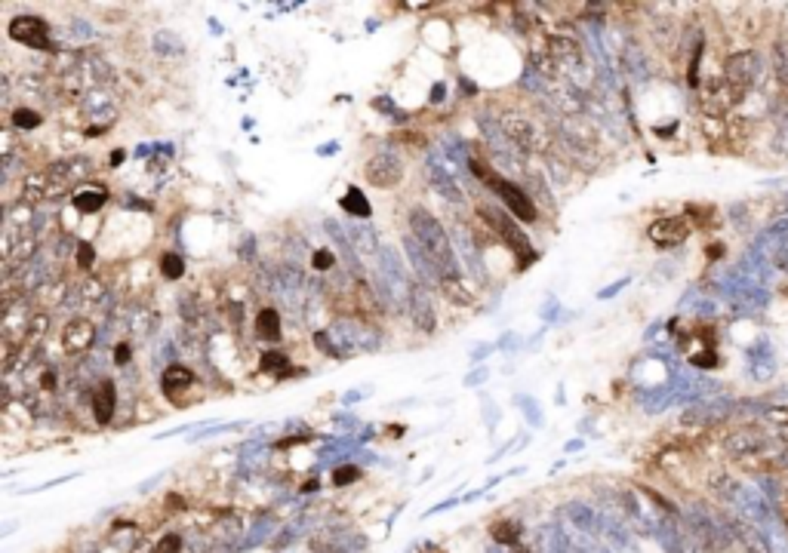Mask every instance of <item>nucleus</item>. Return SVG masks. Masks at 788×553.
<instances>
[{
	"label": "nucleus",
	"instance_id": "obj_27",
	"mask_svg": "<svg viewBox=\"0 0 788 553\" xmlns=\"http://www.w3.org/2000/svg\"><path fill=\"white\" fill-rule=\"evenodd\" d=\"M259 366H262V372H272V375H290V372H293V369H287L290 357L281 354V350H268V354H262Z\"/></svg>",
	"mask_w": 788,
	"mask_h": 553
},
{
	"label": "nucleus",
	"instance_id": "obj_13",
	"mask_svg": "<svg viewBox=\"0 0 788 553\" xmlns=\"http://www.w3.org/2000/svg\"><path fill=\"white\" fill-rule=\"evenodd\" d=\"M702 99H705V111H708V114H727V111H733V108L743 102L745 92L736 89L733 83H727V80L721 77V80H715L712 87H708V92H705Z\"/></svg>",
	"mask_w": 788,
	"mask_h": 553
},
{
	"label": "nucleus",
	"instance_id": "obj_38",
	"mask_svg": "<svg viewBox=\"0 0 788 553\" xmlns=\"http://www.w3.org/2000/svg\"><path fill=\"white\" fill-rule=\"evenodd\" d=\"M92 259H96V249L90 243H80V249H77V264L80 268H92Z\"/></svg>",
	"mask_w": 788,
	"mask_h": 553
},
{
	"label": "nucleus",
	"instance_id": "obj_11",
	"mask_svg": "<svg viewBox=\"0 0 788 553\" xmlns=\"http://www.w3.org/2000/svg\"><path fill=\"white\" fill-rule=\"evenodd\" d=\"M364 175H367L370 185H376V188H394V185L404 178V163L394 157V154H376V157L367 160Z\"/></svg>",
	"mask_w": 788,
	"mask_h": 553
},
{
	"label": "nucleus",
	"instance_id": "obj_15",
	"mask_svg": "<svg viewBox=\"0 0 788 553\" xmlns=\"http://www.w3.org/2000/svg\"><path fill=\"white\" fill-rule=\"evenodd\" d=\"M730 526H733V535H736V541L743 544L745 553H773L767 532H764L761 526L748 523V519H733V517H730Z\"/></svg>",
	"mask_w": 788,
	"mask_h": 553
},
{
	"label": "nucleus",
	"instance_id": "obj_20",
	"mask_svg": "<svg viewBox=\"0 0 788 553\" xmlns=\"http://www.w3.org/2000/svg\"><path fill=\"white\" fill-rule=\"evenodd\" d=\"M71 203H74L77 213L92 215V213H99V209L108 203V188H105V185H87V188L74 191Z\"/></svg>",
	"mask_w": 788,
	"mask_h": 553
},
{
	"label": "nucleus",
	"instance_id": "obj_10",
	"mask_svg": "<svg viewBox=\"0 0 788 553\" xmlns=\"http://www.w3.org/2000/svg\"><path fill=\"white\" fill-rule=\"evenodd\" d=\"M647 237H650L659 249L681 246L684 240L690 237V222H687L684 215H666V219H656L650 228H647Z\"/></svg>",
	"mask_w": 788,
	"mask_h": 553
},
{
	"label": "nucleus",
	"instance_id": "obj_28",
	"mask_svg": "<svg viewBox=\"0 0 788 553\" xmlns=\"http://www.w3.org/2000/svg\"><path fill=\"white\" fill-rule=\"evenodd\" d=\"M349 240L351 246H360V249H376V237H373V228L367 222H358V224H349Z\"/></svg>",
	"mask_w": 788,
	"mask_h": 553
},
{
	"label": "nucleus",
	"instance_id": "obj_32",
	"mask_svg": "<svg viewBox=\"0 0 788 553\" xmlns=\"http://www.w3.org/2000/svg\"><path fill=\"white\" fill-rule=\"evenodd\" d=\"M514 406H521L523 412H527V422H530L533 427L542 424V409H539V403L533 400V396H527V394H517V396H514Z\"/></svg>",
	"mask_w": 788,
	"mask_h": 553
},
{
	"label": "nucleus",
	"instance_id": "obj_36",
	"mask_svg": "<svg viewBox=\"0 0 788 553\" xmlns=\"http://www.w3.org/2000/svg\"><path fill=\"white\" fill-rule=\"evenodd\" d=\"M336 264V255L330 252V249H318V252L311 255V268L314 271H330Z\"/></svg>",
	"mask_w": 788,
	"mask_h": 553
},
{
	"label": "nucleus",
	"instance_id": "obj_41",
	"mask_svg": "<svg viewBox=\"0 0 788 553\" xmlns=\"http://www.w3.org/2000/svg\"><path fill=\"white\" fill-rule=\"evenodd\" d=\"M486 375H490V369H486V366H481V369H474L471 375H465V385L474 387V385H481V381H486Z\"/></svg>",
	"mask_w": 788,
	"mask_h": 553
},
{
	"label": "nucleus",
	"instance_id": "obj_40",
	"mask_svg": "<svg viewBox=\"0 0 788 553\" xmlns=\"http://www.w3.org/2000/svg\"><path fill=\"white\" fill-rule=\"evenodd\" d=\"M114 363H118V366L129 363V345H127V341H120V345L114 347Z\"/></svg>",
	"mask_w": 788,
	"mask_h": 553
},
{
	"label": "nucleus",
	"instance_id": "obj_42",
	"mask_svg": "<svg viewBox=\"0 0 788 553\" xmlns=\"http://www.w3.org/2000/svg\"><path fill=\"white\" fill-rule=\"evenodd\" d=\"M628 283H631V280L625 277V280H619V283H613V286H607V289H600V292H598V299H613V295L619 292V289H625Z\"/></svg>",
	"mask_w": 788,
	"mask_h": 553
},
{
	"label": "nucleus",
	"instance_id": "obj_26",
	"mask_svg": "<svg viewBox=\"0 0 788 553\" xmlns=\"http://www.w3.org/2000/svg\"><path fill=\"white\" fill-rule=\"evenodd\" d=\"M671 400H675V391H671V387H653V391L640 394V403H644L647 412H662Z\"/></svg>",
	"mask_w": 788,
	"mask_h": 553
},
{
	"label": "nucleus",
	"instance_id": "obj_22",
	"mask_svg": "<svg viewBox=\"0 0 788 553\" xmlns=\"http://www.w3.org/2000/svg\"><path fill=\"white\" fill-rule=\"evenodd\" d=\"M339 206L345 209V215H351V219H358V222H367V219H373V206H370L367 194L360 191L358 185H351V188L345 191V197L339 200Z\"/></svg>",
	"mask_w": 788,
	"mask_h": 553
},
{
	"label": "nucleus",
	"instance_id": "obj_24",
	"mask_svg": "<svg viewBox=\"0 0 788 553\" xmlns=\"http://www.w3.org/2000/svg\"><path fill=\"white\" fill-rule=\"evenodd\" d=\"M256 335L262 341H281V314L274 308H262L256 317Z\"/></svg>",
	"mask_w": 788,
	"mask_h": 553
},
{
	"label": "nucleus",
	"instance_id": "obj_44",
	"mask_svg": "<svg viewBox=\"0 0 788 553\" xmlns=\"http://www.w3.org/2000/svg\"><path fill=\"white\" fill-rule=\"evenodd\" d=\"M459 87H462V92H471V96H474V92H477V83H474V80H468V77H462V80H459Z\"/></svg>",
	"mask_w": 788,
	"mask_h": 553
},
{
	"label": "nucleus",
	"instance_id": "obj_29",
	"mask_svg": "<svg viewBox=\"0 0 788 553\" xmlns=\"http://www.w3.org/2000/svg\"><path fill=\"white\" fill-rule=\"evenodd\" d=\"M490 535H493V541H499V544H517L521 541V526L512 523V519H502V523H496L490 529Z\"/></svg>",
	"mask_w": 788,
	"mask_h": 553
},
{
	"label": "nucleus",
	"instance_id": "obj_43",
	"mask_svg": "<svg viewBox=\"0 0 788 553\" xmlns=\"http://www.w3.org/2000/svg\"><path fill=\"white\" fill-rule=\"evenodd\" d=\"M428 99H431L435 105L444 102V99H446V87H444V83H435V87H431V96H428Z\"/></svg>",
	"mask_w": 788,
	"mask_h": 553
},
{
	"label": "nucleus",
	"instance_id": "obj_35",
	"mask_svg": "<svg viewBox=\"0 0 788 553\" xmlns=\"http://www.w3.org/2000/svg\"><path fill=\"white\" fill-rule=\"evenodd\" d=\"M314 347L323 350L327 357H345L342 347L333 345V335H330V332H314Z\"/></svg>",
	"mask_w": 788,
	"mask_h": 553
},
{
	"label": "nucleus",
	"instance_id": "obj_7",
	"mask_svg": "<svg viewBox=\"0 0 788 553\" xmlns=\"http://www.w3.org/2000/svg\"><path fill=\"white\" fill-rule=\"evenodd\" d=\"M6 34L15 43H25L31 50H56V43L50 41V25L41 15H15L6 28Z\"/></svg>",
	"mask_w": 788,
	"mask_h": 553
},
{
	"label": "nucleus",
	"instance_id": "obj_25",
	"mask_svg": "<svg viewBox=\"0 0 788 553\" xmlns=\"http://www.w3.org/2000/svg\"><path fill=\"white\" fill-rule=\"evenodd\" d=\"M770 62H773V77L782 89H788V37H776L773 50H770Z\"/></svg>",
	"mask_w": 788,
	"mask_h": 553
},
{
	"label": "nucleus",
	"instance_id": "obj_33",
	"mask_svg": "<svg viewBox=\"0 0 788 553\" xmlns=\"http://www.w3.org/2000/svg\"><path fill=\"white\" fill-rule=\"evenodd\" d=\"M160 274H164L167 280H179V277L185 274V261H182V255L167 252L164 259H160Z\"/></svg>",
	"mask_w": 788,
	"mask_h": 553
},
{
	"label": "nucleus",
	"instance_id": "obj_6",
	"mask_svg": "<svg viewBox=\"0 0 788 553\" xmlns=\"http://www.w3.org/2000/svg\"><path fill=\"white\" fill-rule=\"evenodd\" d=\"M477 213H481V219H484L486 224H490V228L496 231L499 237L505 240V243L512 246L517 255H523V264H530V261H536V259H539V252L530 246V237H527V234H523L521 228H517V222H514V219H508L505 213H499V209H490V206H481Z\"/></svg>",
	"mask_w": 788,
	"mask_h": 553
},
{
	"label": "nucleus",
	"instance_id": "obj_8",
	"mask_svg": "<svg viewBox=\"0 0 788 553\" xmlns=\"http://www.w3.org/2000/svg\"><path fill=\"white\" fill-rule=\"evenodd\" d=\"M727 418H736V400H727V396H715V400H702L693 409H687L684 422L687 424H721Z\"/></svg>",
	"mask_w": 788,
	"mask_h": 553
},
{
	"label": "nucleus",
	"instance_id": "obj_30",
	"mask_svg": "<svg viewBox=\"0 0 788 553\" xmlns=\"http://www.w3.org/2000/svg\"><path fill=\"white\" fill-rule=\"evenodd\" d=\"M154 50H157L160 56H179L182 41L173 34V31H157V34H154Z\"/></svg>",
	"mask_w": 788,
	"mask_h": 553
},
{
	"label": "nucleus",
	"instance_id": "obj_49",
	"mask_svg": "<svg viewBox=\"0 0 788 553\" xmlns=\"http://www.w3.org/2000/svg\"><path fill=\"white\" fill-rule=\"evenodd\" d=\"M585 553H607V550H585Z\"/></svg>",
	"mask_w": 788,
	"mask_h": 553
},
{
	"label": "nucleus",
	"instance_id": "obj_31",
	"mask_svg": "<svg viewBox=\"0 0 788 553\" xmlns=\"http://www.w3.org/2000/svg\"><path fill=\"white\" fill-rule=\"evenodd\" d=\"M10 120H13V127H15V129H37V127H41L43 117L37 114V111H31V108H15Z\"/></svg>",
	"mask_w": 788,
	"mask_h": 553
},
{
	"label": "nucleus",
	"instance_id": "obj_37",
	"mask_svg": "<svg viewBox=\"0 0 788 553\" xmlns=\"http://www.w3.org/2000/svg\"><path fill=\"white\" fill-rule=\"evenodd\" d=\"M690 363L696 366V369H715V366H717V354H715V350H702V354L690 357Z\"/></svg>",
	"mask_w": 788,
	"mask_h": 553
},
{
	"label": "nucleus",
	"instance_id": "obj_48",
	"mask_svg": "<svg viewBox=\"0 0 788 553\" xmlns=\"http://www.w3.org/2000/svg\"><path fill=\"white\" fill-rule=\"evenodd\" d=\"M360 396H364V394H360V391H354V394H349V396H345V403H358Z\"/></svg>",
	"mask_w": 788,
	"mask_h": 553
},
{
	"label": "nucleus",
	"instance_id": "obj_21",
	"mask_svg": "<svg viewBox=\"0 0 788 553\" xmlns=\"http://www.w3.org/2000/svg\"><path fill=\"white\" fill-rule=\"evenodd\" d=\"M160 385H164V394H182V391H188L191 385H195V372L188 369V366H182V363H173V366H167V372L164 375H160Z\"/></svg>",
	"mask_w": 788,
	"mask_h": 553
},
{
	"label": "nucleus",
	"instance_id": "obj_23",
	"mask_svg": "<svg viewBox=\"0 0 788 553\" xmlns=\"http://www.w3.org/2000/svg\"><path fill=\"white\" fill-rule=\"evenodd\" d=\"M708 489H712V492L721 498V501H727V504H736V501H739V492H743L739 480L733 477V473H727V471H715L712 480H708Z\"/></svg>",
	"mask_w": 788,
	"mask_h": 553
},
{
	"label": "nucleus",
	"instance_id": "obj_2",
	"mask_svg": "<svg viewBox=\"0 0 788 553\" xmlns=\"http://www.w3.org/2000/svg\"><path fill=\"white\" fill-rule=\"evenodd\" d=\"M468 173L474 175V178H481V182L486 185V188H490V191H493V194H496V197L502 200V203L508 206V213H512V215H517V219H521V222L533 224V222L539 219V213H536V203H533V200H530V194L523 191L521 185H514V182H508V178L496 175V173H493L490 166H486L484 160L471 157V160H468Z\"/></svg>",
	"mask_w": 788,
	"mask_h": 553
},
{
	"label": "nucleus",
	"instance_id": "obj_19",
	"mask_svg": "<svg viewBox=\"0 0 788 553\" xmlns=\"http://www.w3.org/2000/svg\"><path fill=\"white\" fill-rule=\"evenodd\" d=\"M563 513H567L570 523H573V526L579 529V532H582V535H591V538L600 532V529H604V523H600V517L589 508V504H582V501H570L567 508H563Z\"/></svg>",
	"mask_w": 788,
	"mask_h": 553
},
{
	"label": "nucleus",
	"instance_id": "obj_47",
	"mask_svg": "<svg viewBox=\"0 0 788 553\" xmlns=\"http://www.w3.org/2000/svg\"><path fill=\"white\" fill-rule=\"evenodd\" d=\"M123 160H127V154H123V151H114V154H111V166H118V163H123Z\"/></svg>",
	"mask_w": 788,
	"mask_h": 553
},
{
	"label": "nucleus",
	"instance_id": "obj_9",
	"mask_svg": "<svg viewBox=\"0 0 788 553\" xmlns=\"http://www.w3.org/2000/svg\"><path fill=\"white\" fill-rule=\"evenodd\" d=\"M770 446L767 433L758 431V427H739V431H730L724 437V452L733 458H752V455H761L764 449Z\"/></svg>",
	"mask_w": 788,
	"mask_h": 553
},
{
	"label": "nucleus",
	"instance_id": "obj_3",
	"mask_svg": "<svg viewBox=\"0 0 788 553\" xmlns=\"http://www.w3.org/2000/svg\"><path fill=\"white\" fill-rule=\"evenodd\" d=\"M687 523H690V532H693V541H699L705 550L712 553H724L730 550L733 544V526H730V517L724 513H708L705 508H693L687 513Z\"/></svg>",
	"mask_w": 788,
	"mask_h": 553
},
{
	"label": "nucleus",
	"instance_id": "obj_1",
	"mask_svg": "<svg viewBox=\"0 0 788 553\" xmlns=\"http://www.w3.org/2000/svg\"><path fill=\"white\" fill-rule=\"evenodd\" d=\"M409 231H413V237L419 240V246L425 249V252L435 259L444 280H459V259H456V249L450 243V237H446L444 224H440L428 209H422V206L409 209Z\"/></svg>",
	"mask_w": 788,
	"mask_h": 553
},
{
	"label": "nucleus",
	"instance_id": "obj_45",
	"mask_svg": "<svg viewBox=\"0 0 788 553\" xmlns=\"http://www.w3.org/2000/svg\"><path fill=\"white\" fill-rule=\"evenodd\" d=\"M554 310H558V301H554V299H548V301H545V310H542V317H545V320H551V314H554Z\"/></svg>",
	"mask_w": 788,
	"mask_h": 553
},
{
	"label": "nucleus",
	"instance_id": "obj_4",
	"mask_svg": "<svg viewBox=\"0 0 788 553\" xmlns=\"http://www.w3.org/2000/svg\"><path fill=\"white\" fill-rule=\"evenodd\" d=\"M379 274L385 280L382 289L391 295L397 305H409V295H413V280H409L400 255L394 252V246H379Z\"/></svg>",
	"mask_w": 788,
	"mask_h": 553
},
{
	"label": "nucleus",
	"instance_id": "obj_18",
	"mask_svg": "<svg viewBox=\"0 0 788 553\" xmlns=\"http://www.w3.org/2000/svg\"><path fill=\"white\" fill-rule=\"evenodd\" d=\"M114 409H118V387H114V381H102L92 394V415L99 424H108L114 418Z\"/></svg>",
	"mask_w": 788,
	"mask_h": 553
},
{
	"label": "nucleus",
	"instance_id": "obj_17",
	"mask_svg": "<svg viewBox=\"0 0 788 553\" xmlns=\"http://www.w3.org/2000/svg\"><path fill=\"white\" fill-rule=\"evenodd\" d=\"M409 314H413V323L416 329L422 332H435V308H431V299H428V289L425 286H413V295H409Z\"/></svg>",
	"mask_w": 788,
	"mask_h": 553
},
{
	"label": "nucleus",
	"instance_id": "obj_12",
	"mask_svg": "<svg viewBox=\"0 0 788 553\" xmlns=\"http://www.w3.org/2000/svg\"><path fill=\"white\" fill-rule=\"evenodd\" d=\"M404 249H407V255H409V264H413L416 277H419L422 283H428V286H444V274H440V268L435 264V259H431V255L419 246V240H416L413 234H409V237H404Z\"/></svg>",
	"mask_w": 788,
	"mask_h": 553
},
{
	"label": "nucleus",
	"instance_id": "obj_50",
	"mask_svg": "<svg viewBox=\"0 0 788 553\" xmlns=\"http://www.w3.org/2000/svg\"><path fill=\"white\" fill-rule=\"evenodd\" d=\"M490 553H499V550H490Z\"/></svg>",
	"mask_w": 788,
	"mask_h": 553
},
{
	"label": "nucleus",
	"instance_id": "obj_16",
	"mask_svg": "<svg viewBox=\"0 0 788 553\" xmlns=\"http://www.w3.org/2000/svg\"><path fill=\"white\" fill-rule=\"evenodd\" d=\"M425 175H428V182L435 185V191L440 194V197L453 200V203H459V200H462V191H459V185L453 182V175L446 173V166H444V163H440V157H437V154H431V157H428V163H425Z\"/></svg>",
	"mask_w": 788,
	"mask_h": 553
},
{
	"label": "nucleus",
	"instance_id": "obj_34",
	"mask_svg": "<svg viewBox=\"0 0 788 553\" xmlns=\"http://www.w3.org/2000/svg\"><path fill=\"white\" fill-rule=\"evenodd\" d=\"M354 480H360V471H358L354 464H339L336 471H333V482H336L339 489H342V486H351Z\"/></svg>",
	"mask_w": 788,
	"mask_h": 553
},
{
	"label": "nucleus",
	"instance_id": "obj_14",
	"mask_svg": "<svg viewBox=\"0 0 788 553\" xmlns=\"http://www.w3.org/2000/svg\"><path fill=\"white\" fill-rule=\"evenodd\" d=\"M92 341H96V326H92L90 320H83V317H74V320L62 329V347H65L68 354H83V350L92 347Z\"/></svg>",
	"mask_w": 788,
	"mask_h": 553
},
{
	"label": "nucleus",
	"instance_id": "obj_5",
	"mask_svg": "<svg viewBox=\"0 0 788 553\" xmlns=\"http://www.w3.org/2000/svg\"><path fill=\"white\" fill-rule=\"evenodd\" d=\"M761 74H764V59L758 50H739L724 59V80L743 92L752 89L761 80Z\"/></svg>",
	"mask_w": 788,
	"mask_h": 553
},
{
	"label": "nucleus",
	"instance_id": "obj_46",
	"mask_svg": "<svg viewBox=\"0 0 788 553\" xmlns=\"http://www.w3.org/2000/svg\"><path fill=\"white\" fill-rule=\"evenodd\" d=\"M339 151V142H327V148H318V154H336Z\"/></svg>",
	"mask_w": 788,
	"mask_h": 553
},
{
	"label": "nucleus",
	"instance_id": "obj_39",
	"mask_svg": "<svg viewBox=\"0 0 788 553\" xmlns=\"http://www.w3.org/2000/svg\"><path fill=\"white\" fill-rule=\"evenodd\" d=\"M179 547H182L179 535H164V541L157 544V553H179Z\"/></svg>",
	"mask_w": 788,
	"mask_h": 553
}]
</instances>
